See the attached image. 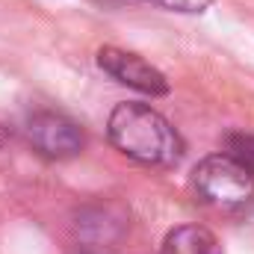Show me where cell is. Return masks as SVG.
Returning a JSON list of instances; mask_svg holds the SVG:
<instances>
[{
	"label": "cell",
	"mask_w": 254,
	"mask_h": 254,
	"mask_svg": "<svg viewBox=\"0 0 254 254\" xmlns=\"http://www.w3.org/2000/svg\"><path fill=\"white\" fill-rule=\"evenodd\" d=\"M98 65L104 74H110L113 80H119L122 86L133 89V92H142V95H151V98H163L169 95V80L160 68H154L151 63H145L139 54H130L122 48H113V45H104L98 51Z\"/></svg>",
	"instance_id": "obj_4"
},
{
	"label": "cell",
	"mask_w": 254,
	"mask_h": 254,
	"mask_svg": "<svg viewBox=\"0 0 254 254\" xmlns=\"http://www.w3.org/2000/svg\"><path fill=\"white\" fill-rule=\"evenodd\" d=\"M225 154L237 157L243 166H249V169L254 172V136L240 133V130L228 133V136H225Z\"/></svg>",
	"instance_id": "obj_7"
},
{
	"label": "cell",
	"mask_w": 254,
	"mask_h": 254,
	"mask_svg": "<svg viewBox=\"0 0 254 254\" xmlns=\"http://www.w3.org/2000/svg\"><path fill=\"white\" fill-rule=\"evenodd\" d=\"M145 3H157L169 12H184V15H195V12H204L207 6H213L216 0H145Z\"/></svg>",
	"instance_id": "obj_8"
},
{
	"label": "cell",
	"mask_w": 254,
	"mask_h": 254,
	"mask_svg": "<svg viewBox=\"0 0 254 254\" xmlns=\"http://www.w3.org/2000/svg\"><path fill=\"white\" fill-rule=\"evenodd\" d=\"M6 142H9V127H3V125H0V148H3Z\"/></svg>",
	"instance_id": "obj_9"
},
{
	"label": "cell",
	"mask_w": 254,
	"mask_h": 254,
	"mask_svg": "<svg viewBox=\"0 0 254 254\" xmlns=\"http://www.w3.org/2000/svg\"><path fill=\"white\" fill-rule=\"evenodd\" d=\"M27 139L33 151H39L48 160H71L86 148V133L74 119L63 113H36L27 122Z\"/></svg>",
	"instance_id": "obj_3"
},
{
	"label": "cell",
	"mask_w": 254,
	"mask_h": 254,
	"mask_svg": "<svg viewBox=\"0 0 254 254\" xmlns=\"http://www.w3.org/2000/svg\"><path fill=\"white\" fill-rule=\"evenodd\" d=\"M192 190L201 204L219 213H249L254 207V172L231 154H210L192 172Z\"/></svg>",
	"instance_id": "obj_2"
},
{
	"label": "cell",
	"mask_w": 254,
	"mask_h": 254,
	"mask_svg": "<svg viewBox=\"0 0 254 254\" xmlns=\"http://www.w3.org/2000/svg\"><path fill=\"white\" fill-rule=\"evenodd\" d=\"M160 254H222V246L213 231L201 225H181L166 234Z\"/></svg>",
	"instance_id": "obj_6"
},
{
	"label": "cell",
	"mask_w": 254,
	"mask_h": 254,
	"mask_svg": "<svg viewBox=\"0 0 254 254\" xmlns=\"http://www.w3.org/2000/svg\"><path fill=\"white\" fill-rule=\"evenodd\" d=\"M122 231H125L122 219H113L107 207H89L77 219V237H80L83 249L95 254H101L104 249H113L119 243Z\"/></svg>",
	"instance_id": "obj_5"
},
{
	"label": "cell",
	"mask_w": 254,
	"mask_h": 254,
	"mask_svg": "<svg viewBox=\"0 0 254 254\" xmlns=\"http://www.w3.org/2000/svg\"><path fill=\"white\" fill-rule=\"evenodd\" d=\"M107 136L119 154L142 166L169 169L184 157V139L166 116L148 104L125 101L107 119Z\"/></svg>",
	"instance_id": "obj_1"
}]
</instances>
